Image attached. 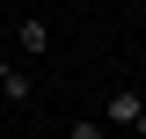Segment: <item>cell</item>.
<instances>
[{
	"mask_svg": "<svg viewBox=\"0 0 146 139\" xmlns=\"http://www.w3.org/2000/svg\"><path fill=\"white\" fill-rule=\"evenodd\" d=\"M139 117H146V95L139 88H117V95L102 103V124H131V132H139Z\"/></svg>",
	"mask_w": 146,
	"mask_h": 139,
	"instance_id": "7a4b0ae2",
	"label": "cell"
},
{
	"mask_svg": "<svg viewBox=\"0 0 146 139\" xmlns=\"http://www.w3.org/2000/svg\"><path fill=\"white\" fill-rule=\"evenodd\" d=\"M15 51L22 59H44V51H51V22H44V15H22L15 22Z\"/></svg>",
	"mask_w": 146,
	"mask_h": 139,
	"instance_id": "6da1fadb",
	"label": "cell"
},
{
	"mask_svg": "<svg viewBox=\"0 0 146 139\" xmlns=\"http://www.w3.org/2000/svg\"><path fill=\"white\" fill-rule=\"evenodd\" d=\"M0 95H7V103H36V81L22 66H7V81H0Z\"/></svg>",
	"mask_w": 146,
	"mask_h": 139,
	"instance_id": "3957f363",
	"label": "cell"
},
{
	"mask_svg": "<svg viewBox=\"0 0 146 139\" xmlns=\"http://www.w3.org/2000/svg\"><path fill=\"white\" fill-rule=\"evenodd\" d=\"M73 139H102V117H73Z\"/></svg>",
	"mask_w": 146,
	"mask_h": 139,
	"instance_id": "277c9868",
	"label": "cell"
}]
</instances>
